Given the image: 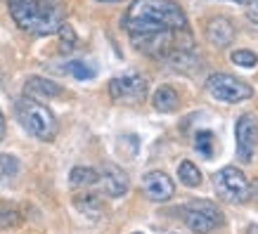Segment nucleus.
Returning <instances> with one entry per match:
<instances>
[{
    "label": "nucleus",
    "instance_id": "2eb2a0df",
    "mask_svg": "<svg viewBox=\"0 0 258 234\" xmlns=\"http://www.w3.org/2000/svg\"><path fill=\"white\" fill-rule=\"evenodd\" d=\"M97 180H100V175L90 166H76V168H71V175H69L71 187H79V189L93 187V185H97Z\"/></svg>",
    "mask_w": 258,
    "mask_h": 234
},
{
    "label": "nucleus",
    "instance_id": "6e6552de",
    "mask_svg": "<svg viewBox=\"0 0 258 234\" xmlns=\"http://www.w3.org/2000/svg\"><path fill=\"white\" fill-rule=\"evenodd\" d=\"M235 142H237V156H239V161L249 164L258 147V121L253 114H244V116L237 118Z\"/></svg>",
    "mask_w": 258,
    "mask_h": 234
},
{
    "label": "nucleus",
    "instance_id": "7ed1b4c3",
    "mask_svg": "<svg viewBox=\"0 0 258 234\" xmlns=\"http://www.w3.org/2000/svg\"><path fill=\"white\" fill-rule=\"evenodd\" d=\"M15 114L19 118V123L29 130V133L40 142H52L57 137V118L50 111V107H45L43 102L31 100V97H22L15 104Z\"/></svg>",
    "mask_w": 258,
    "mask_h": 234
},
{
    "label": "nucleus",
    "instance_id": "aec40b11",
    "mask_svg": "<svg viewBox=\"0 0 258 234\" xmlns=\"http://www.w3.org/2000/svg\"><path fill=\"white\" fill-rule=\"evenodd\" d=\"M19 173V159L15 154H3L0 156V178L12 180Z\"/></svg>",
    "mask_w": 258,
    "mask_h": 234
},
{
    "label": "nucleus",
    "instance_id": "b1692460",
    "mask_svg": "<svg viewBox=\"0 0 258 234\" xmlns=\"http://www.w3.org/2000/svg\"><path fill=\"white\" fill-rule=\"evenodd\" d=\"M5 137V116H3V111H0V142Z\"/></svg>",
    "mask_w": 258,
    "mask_h": 234
},
{
    "label": "nucleus",
    "instance_id": "a878e982",
    "mask_svg": "<svg viewBox=\"0 0 258 234\" xmlns=\"http://www.w3.org/2000/svg\"><path fill=\"white\" fill-rule=\"evenodd\" d=\"M100 3H118V0H100Z\"/></svg>",
    "mask_w": 258,
    "mask_h": 234
},
{
    "label": "nucleus",
    "instance_id": "4468645a",
    "mask_svg": "<svg viewBox=\"0 0 258 234\" xmlns=\"http://www.w3.org/2000/svg\"><path fill=\"white\" fill-rule=\"evenodd\" d=\"M152 107H154L157 111H161V114H171V111H175L180 107L178 90L171 88V86L157 88V93H154V97H152Z\"/></svg>",
    "mask_w": 258,
    "mask_h": 234
},
{
    "label": "nucleus",
    "instance_id": "f8f14e48",
    "mask_svg": "<svg viewBox=\"0 0 258 234\" xmlns=\"http://www.w3.org/2000/svg\"><path fill=\"white\" fill-rule=\"evenodd\" d=\"M235 24L227 17H213L211 22L206 24V38L216 47H227L235 40Z\"/></svg>",
    "mask_w": 258,
    "mask_h": 234
},
{
    "label": "nucleus",
    "instance_id": "f3484780",
    "mask_svg": "<svg viewBox=\"0 0 258 234\" xmlns=\"http://www.w3.org/2000/svg\"><path fill=\"white\" fill-rule=\"evenodd\" d=\"M178 178H180V182L189 189H195L202 185V171H199L192 161H182V164L178 166Z\"/></svg>",
    "mask_w": 258,
    "mask_h": 234
},
{
    "label": "nucleus",
    "instance_id": "412c9836",
    "mask_svg": "<svg viewBox=\"0 0 258 234\" xmlns=\"http://www.w3.org/2000/svg\"><path fill=\"white\" fill-rule=\"evenodd\" d=\"M232 62H235L237 66H244V69H253L258 64V55L251 52V50H235V52H232Z\"/></svg>",
    "mask_w": 258,
    "mask_h": 234
},
{
    "label": "nucleus",
    "instance_id": "f03ea898",
    "mask_svg": "<svg viewBox=\"0 0 258 234\" xmlns=\"http://www.w3.org/2000/svg\"><path fill=\"white\" fill-rule=\"evenodd\" d=\"M8 10L17 26L31 36H52L67 24L59 0H8Z\"/></svg>",
    "mask_w": 258,
    "mask_h": 234
},
{
    "label": "nucleus",
    "instance_id": "cd10ccee",
    "mask_svg": "<svg viewBox=\"0 0 258 234\" xmlns=\"http://www.w3.org/2000/svg\"><path fill=\"white\" fill-rule=\"evenodd\" d=\"M237 3H239V0H237Z\"/></svg>",
    "mask_w": 258,
    "mask_h": 234
},
{
    "label": "nucleus",
    "instance_id": "20e7f679",
    "mask_svg": "<svg viewBox=\"0 0 258 234\" xmlns=\"http://www.w3.org/2000/svg\"><path fill=\"white\" fill-rule=\"evenodd\" d=\"M213 185H216V192L220 194V199H225L230 203H244L253 199V196H258L256 182H249V178L235 166L220 168L213 175Z\"/></svg>",
    "mask_w": 258,
    "mask_h": 234
},
{
    "label": "nucleus",
    "instance_id": "9d476101",
    "mask_svg": "<svg viewBox=\"0 0 258 234\" xmlns=\"http://www.w3.org/2000/svg\"><path fill=\"white\" fill-rule=\"evenodd\" d=\"M142 192L149 201H168L173 194H175V185L173 180L166 175L164 171H149L145 178H142Z\"/></svg>",
    "mask_w": 258,
    "mask_h": 234
},
{
    "label": "nucleus",
    "instance_id": "dca6fc26",
    "mask_svg": "<svg viewBox=\"0 0 258 234\" xmlns=\"http://www.w3.org/2000/svg\"><path fill=\"white\" fill-rule=\"evenodd\" d=\"M67 73L76 78V81H93L97 76V66L93 62H86V59H71L67 66H64Z\"/></svg>",
    "mask_w": 258,
    "mask_h": 234
},
{
    "label": "nucleus",
    "instance_id": "bb28decb",
    "mask_svg": "<svg viewBox=\"0 0 258 234\" xmlns=\"http://www.w3.org/2000/svg\"><path fill=\"white\" fill-rule=\"evenodd\" d=\"M133 234H142V232H133Z\"/></svg>",
    "mask_w": 258,
    "mask_h": 234
},
{
    "label": "nucleus",
    "instance_id": "a211bd4d",
    "mask_svg": "<svg viewBox=\"0 0 258 234\" xmlns=\"http://www.w3.org/2000/svg\"><path fill=\"white\" fill-rule=\"evenodd\" d=\"M22 220H24V215L15 203L0 201V227H17Z\"/></svg>",
    "mask_w": 258,
    "mask_h": 234
},
{
    "label": "nucleus",
    "instance_id": "0eeeda50",
    "mask_svg": "<svg viewBox=\"0 0 258 234\" xmlns=\"http://www.w3.org/2000/svg\"><path fill=\"white\" fill-rule=\"evenodd\" d=\"M109 97L116 104H140L147 97V78L138 71H125L109 81Z\"/></svg>",
    "mask_w": 258,
    "mask_h": 234
},
{
    "label": "nucleus",
    "instance_id": "1a4fd4ad",
    "mask_svg": "<svg viewBox=\"0 0 258 234\" xmlns=\"http://www.w3.org/2000/svg\"><path fill=\"white\" fill-rule=\"evenodd\" d=\"M97 175H100L97 185H102V192L107 196L121 199V196L128 194L131 182H128V175L123 173V168H118V166H114V164H102Z\"/></svg>",
    "mask_w": 258,
    "mask_h": 234
},
{
    "label": "nucleus",
    "instance_id": "ddd939ff",
    "mask_svg": "<svg viewBox=\"0 0 258 234\" xmlns=\"http://www.w3.org/2000/svg\"><path fill=\"white\" fill-rule=\"evenodd\" d=\"M74 206H76V211L88 215V218H102V213H104L102 196L93 194V192H81V194H76L74 196Z\"/></svg>",
    "mask_w": 258,
    "mask_h": 234
},
{
    "label": "nucleus",
    "instance_id": "4be33fe9",
    "mask_svg": "<svg viewBox=\"0 0 258 234\" xmlns=\"http://www.w3.org/2000/svg\"><path fill=\"white\" fill-rule=\"evenodd\" d=\"M59 36H62V50L64 52H69V50L76 47V33H74V29H71L69 24H64L62 29H59Z\"/></svg>",
    "mask_w": 258,
    "mask_h": 234
},
{
    "label": "nucleus",
    "instance_id": "393cba45",
    "mask_svg": "<svg viewBox=\"0 0 258 234\" xmlns=\"http://www.w3.org/2000/svg\"><path fill=\"white\" fill-rule=\"evenodd\" d=\"M249 234H258V225H251L249 227Z\"/></svg>",
    "mask_w": 258,
    "mask_h": 234
},
{
    "label": "nucleus",
    "instance_id": "f257e3e1",
    "mask_svg": "<svg viewBox=\"0 0 258 234\" xmlns=\"http://www.w3.org/2000/svg\"><path fill=\"white\" fill-rule=\"evenodd\" d=\"M123 29L131 36L187 29V15L173 0H133L123 15Z\"/></svg>",
    "mask_w": 258,
    "mask_h": 234
},
{
    "label": "nucleus",
    "instance_id": "9b49d317",
    "mask_svg": "<svg viewBox=\"0 0 258 234\" xmlns=\"http://www.w3.org/2000/svg\"><path fill=\"white\" fill-rule=\"evenodd\" d=\"M64 90L59 83L50 81V78L43 76H29L26 83H24V97H31V100H52V97H59Z\"/></svg>",
    "mask_w": 258,
    "mask_h": 234
},
{
    "label": "nucleus",
    "instance_id": "6ab92c4d",
    "mask_svg": "<svg viewBox=\"0 0 258 234\" xmlns=\"http://www.w3.org/2000/svg\"><path fill=\"white\" fill-rule=\"evenodd\" d=\"M195 147H197V151H199L202 156L211 159L213 147H216V137H213L211 130H199V133L195 135Z\"/></svg>",
    "mask_w": 258,
    "mask_h": 234
},
{
    "label": "nucleus",
    "instance_id": "5701e85b",
    "mask_svg": "<svg viewBox=\"0 0 258 234\" xmlns=\"http://www.w3.org/2000/svg\"><path fill=\"white\" fill-rule=\"evenodd\" d=\"M239 5L244 8V12H246L251 22L258 24V0H239Z\"/></svg>",
    "mask_w": 258,
    "mask_h": 234
},
{
    "label": "nucleus",
    "instance_id": "423d86ee",
    "mask_svg": "<svg viewBox=\"0 0 258 234\" xmlns=\"http://www.w3.org/2000/svg\"><path fill=\"white\" fill-rule=\"evenodd\" d=\"M206 90H209L216 100L225 102V104H239V102H244V100H251V95H253V88H251L246 81L232 76V73H225V71H218V73L209 76Z\"/></svg>",
    "mask_w": 258,
    "mask_h": 234
},
{
    "label": "nucleus",
    "instance_id": "39448f33",
    "mask_svg": "<svg viewBox=\"0 0 258 234\" xmlns=\"http://www.w3.org/2000/svg\"><path fill=\"white\" fill-rule=\"evenodd\" d=\"M185 225L197 234H209L213 229H218L223 225V211L218 208V203L209 201V199H197V201H189L182 206L180 211Z\"/></svg>",
    "mask_w": 258,
    "mask_h": 234
}]
</instances>
